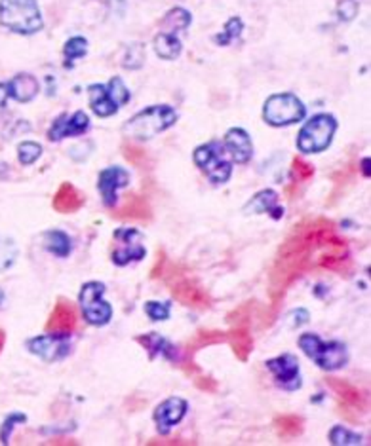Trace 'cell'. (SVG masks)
<instances>
[{
    "label": "cell",
    "mask_w": 371,
    "mask_h": 446,
    "mask_svg": "<svg viewBox=\"0 0 371 446\" xmlns=\"http://www.w3.org/2000/svg\"><path fill=\"white\" fill-rule=\"evenodd\" d=\"M8 93H6V84H0V106L6 105Z\"/></svg>",
    "instance_id": "obj_44"
},
{
    "label": "cell",
    "mask_w": 371,
    "mask_h": 446,
    "mask_svg": "<svg viewBox=\"0 0 371 446\" xmlns=\"http://www.w3.org/2000/svg\"><path fill=\"white\" fill-rule=\"evenodd\" d=\"M44 247L56 256H69L71 253V237L61 230H50L44 234Z\"/></svg>",
    "instance_id": "obj_29"
},
{
    "label": "cell",
    "mask_w": 371,
    "mask_h": 446,
    "mask_svg": "<svg viewBox=\"0 0 371 446\" xmlns=\"http://www.w3.org/2000/svg\"><path fill=\"white\" fill-rule=\"evenodd\" d=\"M226 340V335L223 330H198L189 342L187 346L183 349V361L181 366L183 371L187 374H193V372H198V366L195 363V354L200 352L202 347L206 346H214V344H223Z\"/></svg>",
    "instance_id": "obj_17"
},
{
    "label": "cell",
    "mask_w": 371,
    "mask_h": 446,
    "mask_svg": "<svg viewBox=\"0 0 371 446\" xmlns=\"http://www.w3.org/2000/svg\"><path fill=\"white\" fill-rule=\"evenodd\" d=\"M242 31H244V21L240 18H231L225 23V31L221 32V35H217L214 40L219 44V46H229L234 38H238L240 35H242Z\"/></svg>",
    "instance_id": "obj_32"
},
{
    "label": "cell",
    "mask_w": 371,
    "mask_h": 446,
    "mask_svg": "<svg viewBox=\"0 0 371 446\" xmlns=\"http://www.w3.org/2000/svg\"><path fill=\"white\" fill-rule=\"evenodd\" d=\"M84 205V194L73 186L71 182H63V185L57 188L56 196H54V209L57 213H75Z\"/></svg>",
    "instance_id": "obj_23"
},
{
    "label": "cell",
    "mask_w": 371,
    "mask_h": 446,
    "mask_svg": "<svg viewBox=\"0 0 371 446\" xmlns=\"http://www.w3.org/2000/svg\"><path fill=\"white\" fill-rule=\"evenodd\" d=\"M324 380H326L327 388L337 395L339 403L351 407V409H354L356 412H365V410H367V397H365L356 385H353L351 382H346V380L335 378V376H327V378Z\"/></svg>",
    "instance_id": "obj_19"
},
{
    "label": "cell",
    "mask_w": 371,
    "mask_h": 446,
    "mask_svg": "<svg viewBox=\"0 0 371 446\" xmlns=\"http://www.w3.org/2000/svg\"><path fill=\"white\" fill-rule=\"evenodd\" d=\"M190 21H193V16L185 8H171L162 21V31L176 32L177 35V32L189 29Z\"/></svg>",
    "instance_id": "obj_30"
},
{
    "label": "cell",
    "mask_w": 371,
    "mask_h": 446,
    "mask_svg": "<svg viewBox=\"0 0 371 446\" xmlns=\"http://www.w3.org/2000/svg\"><path fill=\"white\" fill-rule=\"evenodd\" d=\"M86 51H88V42H86V38L82 37H73L69 38L67 42H65V48H63V56H65V65L69 67L73 65L75 59H80V57L86 56Z\"/></svg>",
    "instance_id": "obj_31"
},
{
    "label": "cell",
    "mask_w": 371,
    "mask_h": 446,
    "mask_svg": "<svg viewBox=\"0 0 371 446\" xmlns=\"http://www.w3.org/2000/svg\"><path fill=\"white\" fill-rule=\"evenodd\" d=\"M195 385L198 390L208 391V393H215L217 391V382L214 378H209V376H196Z\"/></svg>",
    "instance_id": "obj_42"
},
{
    "label": "cell",
    "mask_w": 371,
    "mask_h": 446,
    "mask_svg": "<svg viewBox=\"0 0 371 446\" xmlns=\"http://www.w3.org/2000/svg\"><path fill=\"white\" fill-rule=\"evenodd\" d=\"M305 114H307V109L293 93H274L264 101L263 120L274 128L297 124L305 118Z\"/></svg>",
    "instance_id": "obj_8"
},
{
    "label": "cell",
    "mask_w": 371,
    "mask_h": 446,
    "mask_svg": "<svg viewBox=\"0 0 371 446\" xmlns=\"http://www.w3.org/2000/svg\"><path fill=\"white\" fill-rule=\"evenodd\" d=\"M128 185H130V173L124 168L111 166V168L103 169L97 179V188H99L105 207L111 209L118 204V190L126 188Z\"/></svg>",
    "instance_id": "obj_14"
},
{
    "label": "cell",
    "mask_w": 371,
    "mask_h": 446,
    "mask_svg": "<svg viewBox=\"0 0 371 446\" xmlns=\"http://www.w3.org/2000/svg\"><path fill=\"white\" fill-rule=\"evenodd\" d=\"M113 217L118 218H138V221H147L151 218V207L149 202L138 196H128V202L120 209L113 213Z\"/></svg>",
    "instance_id": "obj_26"
},
{
    "label": "cell",
    "mask_w": 371,
    "mask_h": 446,
    "mask_svg": "<svg viewBox=\"0 0 371 446\" xmlns=\"http://www.w3.org/2000/svg\"><path fill=\"white\" fill-rule=\"evenodd\" d=\"M38 92H40V84L29 73H19L18 76H13L12 80L6 82L8 97H12L18 103H29L37 97Z\"/></svg>",
    "instance_id": "obj_21"
},
{
    "label": "cell",
    "mask_w": 371,
    "mask_h": 446,
    "mask_svg": "<svg viewBox=\"0 0 371 446\" xmlns=\"http://www.w3.org/2000/svg\"><path fill=\"white\" fill-rule=\"evenodd\" d=\"M145 314L151 317L152 321H166L170 317V306L151 300V302L145 304Z\"/></svg>",
    "instance_id": "obj_38"
},
{
    "label": "cell",
    "mask_w": 371,
    "mask_h": 446,
    "mask_svg": "<svg viewBox=\"0 0 371 446\" xmlns=\"http://www.w3.org/2000/svg\"><path fill=\"white\" fill-rule=\"evenodd\" d=\"M225 149L229 156L233 158V161L238 163H248L253 156V143L252 137L248 135V131L242 128H233L226 131L225 135Z\"/></svg>",
    "instance_id": "obj_20"
},
{
    "label": "cell",
    "mask_w": 371,
    "mask_h": 446,
    "mask_svg": "<svg viewBox=\"0 0 371 446\" xmlns=\"http://www.w3.org/2000/svg\"><path fill=\"white\" fill-rule=\"evenodd\" d=\"M16 256H18V247L12 240L0 236V272H4L8 268L12 266L16 262Z\"/></svg>",
    "instance_id": "obj_36"
},
{
    "label": "cell",
    "mask_w": 371,
    "mask_h": 446,
    "mask_svg": "<svg viewBox=\"0 0 371 446\" xmlns=\"http://www.w3.org/2000/svg\"><path fill=\"white\" fill-rule=\"evenodd\" d=\"M78 325V314H76L75 304L67 298H59L51 310L48 323H46V333L50 335H65L71 336L75 333Z\"/></svg>",
    "instance_id": "obj_15"
},
{
    "label": "cell",
    "mask_w": 371,
    "mask_h": 446,
    "mask_svg": "<svg viewBox=\"0 0 371 446\" xmlns=\"http://www.w3.org/2000/svg\"><path fill=\"white\" fill-rule=\"evenodd\" d=\"M299 347L307 357L315 361L324 371H339L348 361V352L341 342H324L315 333H305L299 336Z\"/></svg>",
    "instance_id": "obj_4"
},
{
    "label": "cell",
    "mask_w": 371,
    "mask_h": 446,
    "mask_svg": "<svg viewBox=\"0 0 371 446\" xmlns=\"http://www.w3.org/2000/svg\"><path fill=\"white\" fill-rule=\"evenodd\" d=\"M229 346L233 347V354L236 359L248 361L250 354L253 352V336L250 333V325L248 323H238V325H231V330L225 333Z\"/></svg>",
    "instance_id": "obj_22"
},
{
    "label": "cell",
    "mask_w": 371,
    "mask_h": 446,
    "mask_svg": "<svg viewBox=\"0 0 371 446\" xmlns=\"http://www.w3.org/2000/svg\"><path fill=\"white\" fill-rule=\"evenodd\" d=\"M147 249L143 245V234L138 228H118L114 232L113 262L116 266H126L130 262L143 261Z\"/></svg>",
    "instance_id": "obj_10"
},
{
    "label": "cell",
    "mask_w": 371,
    "mask_h": 446,
    "mask_svg": "<svg viewBox=\"0 0 371 446\" xmlns=\"http://www.w3.org/2000/svg\"><path fill=\"white\" fill-rule=\"evenodd\" d=\"M149 445H185L183 440L174 439V440H149Z\"/></svg>",
    "instance_id": "obj_43"
},
{
    "label": "cell",
    "mask_w": 371,
    "mask_h": 446,
    "mask_svg": "<svg viewBox=\"0 0 371 446\" xmlns=\"http://www.w3.org/2000/svg\"><path fill=\"white\" fill-rule=\"evenodd\" d=\"M135 342L145 347L147 352H149V357H151V359H154L158 354L166 355L168 359H174V355L171 354H174V349H176V347H171L170 342L166 340V338H162L160 335H157V333L135 336Z\"/></svg>",
    "instance_id": "obj_27"
},
{
    "label": "cell",
    "mask_w": 371,
    "mask_h": 446,
    "mask_svg": "<svg viewBox=\"0 0 371 446\" xmlns=\"http://www.w3.org/2000/svg\"><path fill=\"white\" fill-rule=\"evenodd\" d=\"M291 173H293V177H296L299 182H303V180H308L315 175V168H312L310 163H307V161H303L301 158H296V160H293V166H291Z\"/></svg>",
    "instance_id": "obj_39"
},
{
    "label": "cell",
    "mask_w": 371,
    "mask_h": 446,
    "mask_svg": "<svg viewBox=\"0 0 371 446\" xmlns=\"http://www.w3.org/2000/svg\"><path fill=\"white\" fill-rule=\"evenodd\" d=\"M177 112L170 105H152L147 106L145 111L138 112L135 116L128 120L122 133L130 139H138V141H149L158 133H164L170 130L171 125L177 122Z\"/></svg>",
    "instance_id": "obj_2"
},
{
    "label": "cell",
    "mask_w": 371,
    "mask_h": 446,
    "mask_svg": "<svg viewBox=\"0 0 371 446\" xmlns=\"http://www.w3.org/2000/svg\"><path fill=\"white\" fill-rule=\"evenodd\" d=\"M195 163L202 173L206 175L214 185H225L233 175V161L229 160L225 144L221 141H209L200 144L195 150Z\"/></svg>",
    "instance_id": "obj_5"
},
{
    "label": "cell",
    "mask_w": 371,
    "mask_h": 446,
    "mask_svg": "<svg viewBox=\"0 0 371 446\" xmlns=\"http://www.w3.org/2000/svg\"><path fill=\"white\" fill-rule=\"evenodd\" d=\"M105 285L99 283V281H88L84 283L80 289V295H78V300H80L82 314H84V319L94 325V327H103L111 321L113 317V308L111 304L103 298L105 295Z\"/></svg>",
    "instance_id": "obj_9"
},
{
    "label": "cell",
    "mask_w": 371,
    "mask_h": 446,
    "mask_svg": "<svg viewBox=\"0 0 371 446\" xmlns=\"http://www.w3.org/2000/svg\"><path fill=\"white\" fill-rule=\"evenodd\" d=\"M181 50V40L177 38L176 32L160 31L157 37H154V51H157L158 57L171 61V59H177V57H179Z\"/></svg>",
    "instance_id": "obj_25"
},
{
    "label": "cell",
    "mask_w": 371,
    "mask_h": 446,
    "mask_svg": "<svg viewBox=\"0 0 371 446\" xmlns=\"http://www.w3.org/2000/svg\"><path fill=\"white\" fill-rule=\"evenodd\" d=\"M90 130V118L84 111H76L75 114H61L54 120V124L48 130L50 141H61L65 137L84 135Z\"/></svg>",
    "instance_id": "obj_16"
},
{
    "label": "cell",
    "mask_w": 371,
    "mask_h": 446,
    "mask_svg": "<svg viewBox=\"0 0 371 446\" xmlns=\"http://www.w3.org/2000/svg\"><path fill=\"white\" fill-rule=\"evenodd\" d=\"M303 418L297 414H280L274 418V429L280 439H297L303 433Z\"/></svg>",
    "instance_id": "obj_28"
},
{
    "label": "cell",
    "mask_w": 371,
    "mask_h": 446,
    "mask_svg": "<svg viewBox=\"0 0 371 446\" xmlns=\"http://www.w3.org/2000/svg\"><path fill=\"white\" fill-rule=\"evenodd\" d=\"M362 169H364L365 177H370V158H364V160H362Z\"/></svg>",
    "instance_id": "obj_45"
},
{
    "label": "cell",
    "mask_w": 371,
    "mask_h": 446,
    "mask_svg": "<svg viewBox=\"0 0 371 446\" xmlns=\"http://www.w3.org/2000/svg\"><path fill=\"white\" fill-rule=\"evenodd\" d=\"M315 268L348 272L351 249L335 232V224L327 218H312L297 224L278 249L269 272V297L274 306L280 304L286 291L303 273Z\"/></svg>",
    "instance_id": "obj_1"
},
{
    "label": "cell",
    "mask_w": 371,
    "mask_h": 446,
    "mask_svg": "<svg viewBox=\"0 0 371 446\" xmlns=\"http://www.w3.org/2000/svg\"><path fill=\"white\" fill-rule=\"evenodd\" d=\"M335 131H337V120L332 114H316L305 122V125L297 135V149L305 154H318L332 144Z\"/></svg>",
    "instance_id": "obj_6"
},
{
    "label": "cell",
    "mask_w": 371,
    "mask_h": 446,
    "mask_svg": "<svg viewBox=\"0 0 371 446\" xmlns=\"http://www.w3.org/2000/svg\"><path fill=\"white\" fill-rule=\"evenodd\" d=\"M329 442L335 446L362 445V435L353 433L351 429L343 428V426H335V428L329 431Z\"/></svg>",
    "instance_id": "obj_33"
},
{
    "label": "cell",
    "mask_w": 371,
    "mask_h": 446,
    "mask_svg": "<svg viewBox=\"0 0 371 446\" xmlns=\"http://www.w3.org/2000/svg\"><path fill=\"white\" fill-rule=\"evenodd\" d=\"M42 156V147L35 141H23L18 147V158L21 166H32Z\"/></svg>",
    "instance_id": "obj_34"
},
{
    "label": "cell",
    "mask_w": 371,
    "mask_h": 446,
    "mask_svg": "<svg viewBox=\"0 0 371 446\" xmlns=\"http://www.w3.org/2000/svg\"><path fill=\"white\" fill-rule=\"evenodd\" d=\"M244 213H271L272 218L282 217V207L278 205V194L274 190H261L244 205Z\"/></svg>",
    "instance_id": "obj_24"
},
{
    "label": "cell",
    "mask_w": 371,
    "mask_h": 446,
    "mask_svg": "<svg viewBox=\"0 0 371 446\" xmlns=\"http://www.w3.org/2000/svg\"><path fill=\"white\" fill-rule=\"evenodd\" d=\"M90 106L95 112V116L99 118H109L118 112L120 106H124L130 101V89L122 78L114 76L109 80V84H92L88 87Z\"/></svg>",
    "instance_id": "obj_7"
},
{
    "label": "cell",
    "mask_w": 371,
    "mask_h": 446,
    "mask_svg": "<svg viewBox=\"0 0 371 446\" xmlns=\"http://www.w3.org/2000/svg\"><path fill=\"white\" fill-rule=\"evenodd\" d=\"M171 297L176 298L177 302H181L187 308H195V310H208L212 306V297L208 291H204L195 279L190 278H179L171 283Z\"/></svg>",
    "instance_id": "obj_12"
},
{
    "label": "cell",
    "mask_w": 371,
    "mask_h": 446,
    "mask_svg": "<svg viewBox=\"0 0 371 446\" xmlns=\"http://www.w3.org/2000/svg\"><path fill=\"white\" fill-rule=\"evenodd\" d=\"M337 12H339V18L343 21H351L358 13V2L356 0H341Z\"/></svg>",
    "instance_id": "obj_40"
},
{
    "label": "cell",
    "mask_w": 371,
    "mask_h": 446,
    "mask_svg": "<svg viewBox=\"0 0 371 446\" xmlns=\"http://www.w3.org/2000/svg\"><path fill=\"white\" fill-rule=\"evenodd\" d=\"M27 421V416L25 414H19V412H13V414H10L4 420V423H2V428H0V440H2V445H8L10 442V433L13 431V428H16V423H25Z\"/></svg>",
    "instance_id": "obj_37"
},
{
    "label": "cell",
    "mask_w": 371,
    "mask_h": 446,
    "mask_svg": "<svg viewBox=\"0 0 371 446\" xmlns=\"http://www.w3.org/2000/svg\"><path fill=\"white\" fill-rule=\"evenodd\" d=\"M143 61H145V50L141 44H132L128 46L126 54L122 57V67L128 68V70H135V68L143 67Z\"/></svg>",
    "instance_id": "obj_35"
},
{
    "label": "cell",
    "mask_w": 371,
    "mask_h": 446,
    "mask_svg": "<svg viewBox=\"0 0 371 446\" xmlns=\"http://www.w3.org/2000/svg\"><path fill=\"white\" fill-rule=\"evenodd\" d=\"M51 445H75V440H65V439H54Z\"/></svg>",
    "instance_id": "obj_46"
},
{
    "label": "cell",
    "mask_w": 371,
    "mask_h": 446,
    "mask_svg": "<svg viewBox=\"0 0 371 446\" xmlns=\"http://www.w3.org/2000/svg\"><path fill=\"white\" fill-rule=\"evenodd\" d=\"M0 23L18 35H35L44 19L37 0H0Z\"/></svg>",
    "instance_id": "obj_3"
},
{
    "label": "cell",
    "mask_w": 371,
    "mask_h": 446,
    "mask_svg": "<svg viewBox=\"0 0 371 446\" xmlns=\"http://www.w3.org/2000/svg\"><path fill=\"white\" fill-rule=\"evenodd\" d=\"M67 338L69 336L65 335L37 336V338H31L27 342V347H29L31 354L38 355L46 363H54V361L63 359V357L69 355L71 344Z\"/></svg>",
    "instance_id": "obj_11"
},
{
    "label": "cell",
    "mask_w": 371,
    "mask_h": 446,
    "mask_svg": "<svg viewBox=\"0 0 371 446\" xmlns=\"http://www.w3.org/2000/svg\"><path fill=\"white\" fill-rule=\"evenodd\" d=\"M124 156L128 160L132 161L133 166H143V161L147 160V152L139 147H133V144H124Z\"/></svg>",
    "instance_id": "obj_41"
},
{
    "label": "cell",
    "mask_w": 371,
    "mask_h": 446,
    "mask_svg": "<svg viewBox=\"0 0 371 446\" xmlns=\"http://www.w3.org/2000/svg\"><path fill=\"white\" fill-rule=\"evenodd\" d=\"M4 342H6V333L0 328V352H2V347H4Z\"/></svg>",
    "instance_id": "obj_47"
},
{
    "label": "cell",
    "mask_w": 371,
    "mask_h": 446,
    "mask_svg": "<svg viewBox=\"0 0 371 446\" xmlns=\"http://www.w3.org/2000/svg\"><path fill=\"white\" fill-rule=\"evenodd\" d=\"M267 368L272 372L274 382L284 390H297L301 388V376H299V361L296 355L284 354L274 359L267 361Z\"/></svg>",
    "instance_id": "obj_13"
},
{
    "label": "cell",
    "mask_w": 371,
    "mask_h": 446,
    "mask_svg": "<svg viewBox=\"0 0 371 446\" xmlns=\"http://www.w3.org/2000/svg\"><path fill=\"white\" fill-rule=\"evenodd\" d=\"M187 409H189V404H187V401L181 399V397H170V399H166L164 403L158 404L157 410H154V414H152L158 431L162 435L170 433V429L185 418Z\"/></svg>",
    "instance_id": "obj_18"
}]
</instances>
